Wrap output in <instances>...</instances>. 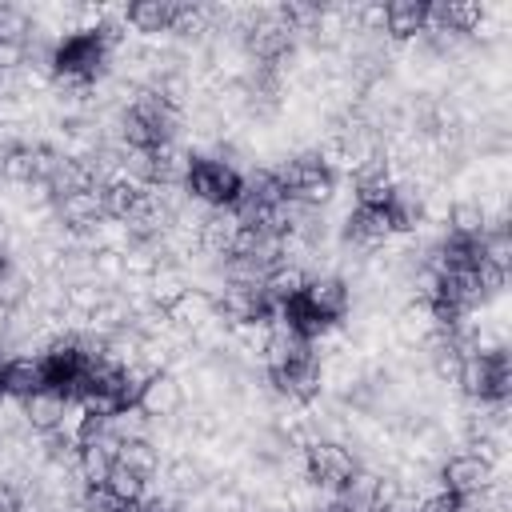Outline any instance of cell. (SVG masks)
<instances>
[{
	"mask_svg": "<svg viewBox=\"0 0 512 512\" xmlns=\"http://www.w3.org/2000/svg\"><path fill=\"white\" fill-rule=\"evenodd\" d=\"M348 300H352V292H348V284H344L336 272H316V276H308V284H304V292H300V304H304L312 316H320V320L344 316V312H348Z\"/></svg>",
	"mask_w": 512,
	"mask_h": 512,
	"instance_id": "obj_1",
	"label": "cell"
},
{
	"mask_svg": "<svg viewBox=\"0 0 512 512\" xmlns=\"http://www.w3.org/2000/svg\"><path fill=\"white\" fill-rule=\"evenodd\" d=\"M440 480L452 496H472V492H484L492 484V468L484 460H476L472 452H456L440 464Z\"/></svg>",
	"mask_w": 512,
	"mask_h": 512,
	"instance_id": "obj_3",
	"label": "cell"
},
{
	"mask_svg": "<svg viewBox=\"0 0 512 512\" xmlns=\"http://www.w3.org/2000/svg\"><path fill=\"white\" fill-rule=\"evenodd\" d=\"M112 464H116V456H112V452H104L100 444H80L76 472H80L84 488H104V484H108V476H112Z\"/></svg>",
	"mask_w": 512,
	"mask_h": 512,
	"instance_id": "obj_12",
	"label": "cell"
},
{
	"mask_svg": "<svg viewBox=\"0 0 512 512\" xmlns=\"http://www.w3.org/2000/svg\"><path fill=\"white\" fill-rule=\"evenodd\" d=\"M108 292H112V288H104L100 280H76V284H64V304H68V312H76V316H92V312L108 300Z\"/></svg>",
	"mask_w": 512,
	"mask_h": 512,
	"instance_id": "obj_13",
	"label": "cell"
},
{
	"mask_svg": "<svg viewBox=\"0 0 512 512\" xmlns=\"http://www.w3.org/2000/svg\"><path fill=\"white\" fill-rule=\"evenodd\" d=\"M116 464H124V468H132V472H140V476L148 480V476L160 468V452H156L148 440H128V444H120Z\"/></svg>",
	"mask_w": 512,
	"mask_h": 512,
	"instance_id": "obj_14",
	"label": "cell"
},
{
	"mask_svg": "<svg viewBox=\"0 0 512 512\" xmlns=\"http://www.w3.org/2000/svg\"><path fill=\"white\" fill-rule=\"evenodd\" d=\"M304 452H308L312 476H316V480H328V484H344V480L360 468L356 456H352V448L340 444V440H308Z\"/></svg>",
	"mask_w": 512,
	"mask_h": 512,
	"instance_id": "obj_2",
	"label": "cell"
},
{
	"mask_svg": "<svg viewBox=\"0 0 512 512\" xmlns=\"http://www.w3.org/2000/svg\"><path fill=\"white\" fill-rule=\"evenodd\" d=\"M216 316V300L208 296V292H200V288H188L172 308H168V320L176 324V328H188V332H196L200 324H208Z\"/></svg>",
	"mask_w": 512,
	"mask_h": 512,
	"instance_id": "obj_7",
	"label": "cell"
},
{
	"mask_svg": "<svg viewBox=\"0 0 512 512\" xmlns=\"http://www.w3.org/2000/svg\"><path fill=\"white\" fill-rule=\"evenodd\" d=\"M100 428H104L108 436H116L120 444H128V440H148V436H152V420L140 412V404H120L112 416L100 420Z\"/></svg>",
	"mask_w": 512,
	"mask_h": 512,
	"instance_id": "obj_10",
	"label": "cell"
},
{
	"mask_svg": "<svg viewBox=\"0 0 512 512\" xmlns=\"http://www.w3.org/2000/svg\"><path fill=\"white\" fill-rule=\"evenodd\" d=\"M36 388H44V360H8L0 372V392L8 396H32Z\"/></svg>",
	"mask_w": 512,
	"mask_h": 512,
	"instance_id": "obj_9",
	"label": "cell"
},
{
	"mask_svg": "<svg viewBox=\"0 0 512 512\" xmlns=\"http://www.w3.org/2000/svg\"><path fill=\"white\" fill-rule=\"evenodd\" d=\"M136 200H140V192H136L132 184L116 180V184H108V188H104V216H116V220H124V216L136 208Z\"/></svg>",
	"mask_w": 512,
	"mask_h": 512,
	"instance_id": "obj_16",
	"label": "cell"
},
{
	"mask_svg": "<svg viewBox=\"0 0 512 512\" xmlns=\"http://www.w3.org/2000/svg\"><path fill=\"white\" fill-rule=\"evenodd\" d=\"M64 400H68V392L64 388H52V384H44L32 396H24V420H28V428L52 432L60 424V416H64Z\"/></svg>",
	"mask_w": 512,
	"mask_h": 512,
	"instance_id": "obj_6",
	"label": "cell"
},
{
	"mask_svg": "<svg viewBox=\"0 0 512 512\" xmlns=\"http://www.w3.org/2000/svg\"><path fill=\"white\" fill-rule=\"evenodd\" d=\"M144 476L140 472H132V468H124V464H112V476H108V492L120 500V504H140L144 500Z\"/></svg>",
	"mask_w": 512,
	"mask_h": 512,
	"instance_id": "obj_15",
	"label": "cell"
},
{
	"mask_svg": "<svg viewBox=\"0 0 512 512\" xmlns=\"http://www.w3.org/2000/svg\"><path fill=\"white\" fill-rule=\"evenodd\" d=\"M24 64V44L20 40H0V72H16Z\"/></svg>",
	"mask_w": 512,
	"mask_h": 512,
	"instance_id": "obj_17",
	"label": "cell"
},
{
	"mask_svg": "<svg viewBox=\"0 0 512 512\" xmlns=\"http://www.w3.org/2000/svg\"><path fill=\"white\" fill-rule=\"evenodd\" d=\"M392 40H416L424 32V4L416 0H400V4H388V28H384Z\"/></svg>",
	"mask_w": 512,
	"mask_h": 512,
	"instance_id": "obj_11",
	"label": "cell"
},
{
	"mask_svg": "<svg viewBox=\"0 0 512 512\" xmlns=\"http://www.w3.org/2000/svg\"><path fill=\"white\" fill-rule=\"evenodd\" d=\"M100 216H104V184H92V188H80L56 200V220L68 228H88Z\"/></svg>",
	"mask_w": 512,
	"mask_h": 512,
	"instance_id": "obj_5",
	"label": "cell"
},
{
	"mask_svg": "<svg viewBox=\"0 0 512 512\" xmlns=\"http://www.w3.org/2000/svg\"><path fill=\"white\" fill-rule=\"evenodd\" d=\"M188 288H192V284H188V272H184L180 264H160V268L148 276V300H152L156 308H172Z\"/></svg>",
	"mask_w": 512,
	"mask_h": 512,
	"instance_id": "obj_8",
	"label": "cell"
},
{
	"mask_svg": "<svg viewBox=\"0 0 512 512\" xmlns=\"http://www.w3.org/2000/svg\"><path fill=\"white\" fill-rule=\"evenodd\" d=\"M136 404H140V412H144L148 420H168V416L180 412V404H184V388H180V380H176L172 372H156V376L140 388Z\"/></svg>",
	"mask_w": 512,
	"mask_h": 512,
	"instance_id": "obj_4",
	"label": "cell"
}]
</instances>
